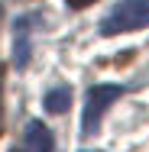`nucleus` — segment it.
<instances>
[{"label": "nucleus", "mask_w": 149, "mask_h": 152, "mask_svg": "<svg viewBox=\"0 0 149 152\" xmlns=\"http://www.w3.org/2000/svg\"><path fill=\"white\" fill-rule=\"evenodd\" d=\"M143 26H149V0H123L101 20L104 36H120V32H133Z\"/></svg>", "instance_id": "nucleus-1"}, {"label": "nucleus", "mask_w": 149, "mask_h": 152, "mask_svg": "<svg viewBox=\"0 0 149 152\" xmlns=\"http://www.w3.org/2000/svg\"><path fill=\"white\" fill-rule=\"evenodd\" d=\"M26 149L29 152H52L55 149V139H52L46 123H39V120L26 123Z\"/></svg>", "instance_id": "nucleus-3"}, {"label": "nucleus", "mask_w": 149, "mask_h": 152, "mask_svg": "<svg viewBox=\"0 0 149 152\" xmlns=\"http://www.w3.org/2000/svg\"><path fill=\"white\" fill-rule=\"evenodd\" d=\"M13 152H23V149H13Z\"/></svg>", "instance_id": "nucleus-7"}, {"label": "nucleus", "mask_w": 149, "mask_h": 152, "mask_svg": "<svg viewBox=\"0 0 149 152\" xmlns=\"http://www.w3.org/2000/svg\"><path fill=\"white\" fill-rule=\"evenodd\" d=\"M120 94H123L120 84H97V88H91L88 104H84V117H81V133H84V136H94V133H97L101 117L107 113V107H110L114 100H120Z\"/></svg>", "instance_id": "nucleus-2"}, {"label": "nucleus", "mask_w": 149, "mask_h": 152, "mask_svg": "<svg viewBox=\"0 0 149 152\" xmlns=\"http://www.w3.org/2000/svg\"><path fill=\"white\" fill-rule=\"evenodd\" d=\"M13 61H16V68H23L29 61V20L26 16H20L13 23Z\"/></svg>", "instance_id": "nucleus-4"}, {"label": "nucleus", "mask_w": 149, "mask_h": 152, "mask_svg": "<svg viewBox=\"0 0 149 152\" xmlns=\"http://www.w3.org/2000/svg\"><path fill=\"white\" fill-rule=\"evenodd\" d=\"M91 3H94V0H68V7H75V10H84Z\"/></svg>", "instance_id": "nucleus-6"}, {"label": "nucleus", "mask_w": 149, "mask_h": 152, "mask_svg": "<svg viewBox=\"0 0 149 152\" xmlns=\"http://www.w3.org/2000/svg\"><path fill=\"white\" fill-rule=\"evenodd\" d=\"M42 107L49 113H65L71 107V88H52V91L42 97Z\"/></svg>", "instance_id": "nucleus-5"}]
</instances>
